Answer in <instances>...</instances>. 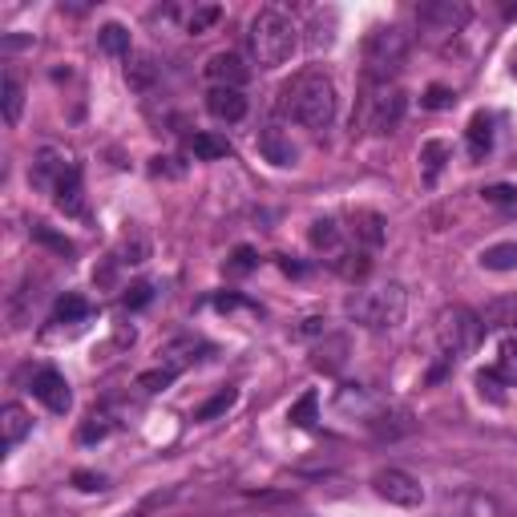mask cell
Masks as SVG:
<instances>
[{
    "label": "cell",
    "instance_id": "1",
    "mask_svg": "<svg viewBox=\"0 0 517 517\" xmlns=\"http://www.w3.org/2000/svg\"><path fill=\"white\" fill-rule=\"evenodd\" d=\"M279 110H283V118H291L295 126L312 130V134L332 130V122H336V114H340L336 81H332L324 69H303V73H295V77L279 89Z\"/></svg>",
    "mask_w": 517,
    "mask_h": 517
},
{
    "label": "cell",
    "instance_id": "2",
    "mask_svg": "<svg viewBox=\"0 0 517 517\" xmlns=\"http://www.w3.org/2000/svg\"><path fill=\"white\" fill-rule=\"evenodd\" d=\"M344 312L364 332H396L404 324V312H408V291L396 279L372 283V287H356L344 299Z\"/></svg>",
    "mask_w": 517,
    "mask_h": 517
},
{
    "label": "cell",
    "instance_id": "3",
    "mask_svg": "<svg viewBox=\"0 0 517 517\" xmlns=\"http://www.w3.org/2000/svg\"><path fill=\"white\" fill-rule=\"evenodd\" d=\"M247 45H251V61L259 69H279L291 61L295 45H299V29L291 21L287 9L279 5H267L251 17V33H247Z\"/></svg>",
    "mask_w": 517,
    "mask_h": 517
},
{
    "label": "cell",
    "instance_id": "4",
    "mask_svg": "<svg viewBox=\"0 0 517 517\" xmlns=\"http://www.w3.org/2000/svg\"><path fill=\"white\" fill-rule=\"evenodd\" d=\"M408 33L396 29V25H380L364 37V73L372 85H388L400 77V69L408 65Z\"/></svg>",
    "mask_w": 517,
    "mask_h": 517
},
{
    "label": "cell",
    "instance_id": "5",
    "mask_svg": "<svg viewBox=\"0 0 517 517\" xmlns=\"http://www.w3.org/2000/svg\"><path fill=\"white\" fill-rule=\"evenodd\" d=\"M433 332H437V348H441L445 360L469 356L481 344V336H485L481 316L469 312V307H461V303L457 307H445V312L437 316V324H433Z\"/></svg>",
    "mask_w": 517,
    "mask_h": 517
},
{
    "label": "cell",
    "instance_id": "6",
    "mask_svg": "<svg viewBox=\"0 0 517 517\" xmlns=\"http://www.w3.org/2000/svg\"><path fill=\"white\" fill-rule=\"evenodd\" d=\"M469 25V5L465 0H425L417 9V33L425 45H445Z\"/></svg>",
    "mask_w": 517,
    "mask_h": 517
},
{
    "label": "cell",
    "instance_id": "7",
    "mask_svg": "<svg viewBox=\"0 0 517 517\" xmlns=\"http://www.w3.org/2000/svg\"><path fill=\"white\" fill-rule=\"evenodd\" d=\"M29 178H33V186H37V190H45V194H53V198H57L61 190L81 186V166L73 162V154H69V150H61V146H41V150H37V158H33Z\"/></svg>",
    "mask_w": 517,
    "mask_h": 517
},
{
    "label": "cell",
    "instance_id": "8",
    "mask_svg": "<svg viewBox=\"0 0 517 517\" xmlns=\"http://www.w3.org/2000/svg\"><path fill=\"white\" fill-rule=\"evenodd\" d=\"M336 408L344 412V417H356L360 425H368V429H376V433H384V429H388V417H392V404H388L384 396H376V392L360 388V384L340 388Z\"/></svg>",
    "mask_w": 517,
    "mask_h": 517
},
{
    "label": "cell",
    "instance_id": "9",
    "mask_svg": "<svg viewBox=\"0 0 517 517\" xmlns=\"http://www.w3.org/2000/svg\"><path fill=\"white\" fill-rule=\"evenodd\" d=\"M404 93L396 85H376V93L364 101V130L372 134H392L404 118Z\"/></svg>",
    "mask_w": 517,
    "mask_h": 517
},
{
    "label": "cell",
    "instance_id": "10",
    "mask_svg": "<svg viewBox=\"0 0 517 517\" xmlns=\"http://www.w3.org/2000/svg\"><path fill=\"white\" fill-rule=\"evenodd\" d=\"M372 489H376V497H384L388 505H400V509H421L425 505V485L404 469H380L372 477Z\"/></svg>",
    "mask_w": 517,
    "mask_h": 517
},
{
    "label": "cell",
    "instance_id": "11",
    "mask_svg": "<svg viewBox=\"0 0 517 517\" xmlns=\"http://www.w3.org/2000/svg\"><path fill=\"white\" fill-rule=\"evenodd\" d=\"M29 392L49 408V412H69V404H73V392H69V380L57 372V368H41V372H33V384H29Z\"/></svg>",
    "mask_w": 517,
    "mask_h": 517
},
{
    "label": "cell",
    "instance_id": "12",
    "mask_svg": "<svg viewBox=\"0 0 517 517\" xmlns=\"http://www.w3.org/2000/svg\"><path fill=\"white\" fill-rule=\"evenodd\" d=\"M202 73H206V81H211V89H243L247 85V65H243V57L239 53H215L211 61L202 65Z\"/></svg>",
    "mask_w": 517,
    "mask_h": 517
},
{
    "label": "cell",
    "instance_id": "13",
    "mask_svg": "<svg viewBox=\"0 0 517 517\" xmlns=\"http://www.w3.org/2000/svg\"><path fill=\"white\" fill-rule=\"evenodd\" d=\"M259 154H263L271 166H283V170L299 162V146H295L291 134H287L283 126H275V122L259 130Z\"/></svg>",
    "mask_w": 517,
    "mask_h": 517
},
{
    "label": "cell",
    "instance_id": "14",
    "mask_svg": "<svg viewBox=\"0 0 517 517\" xmlns=\"http://www.w3.org/2000/svg\"><path fill=\"white\" fill-rule=\"evenodd\" d=\"M344 231H348V243L360 247V251H368V255H376L384 247V219L376 211H356Z\"/></svg>",
    "mask_w": 517,
    "mask_h": 517
},
{
    "label": "cell",
    "instance_id": "15",
    "mask_svg": "<svg viewBox=\"0 0 517 517\" xmlns=\"http://www.w3.org/2000/svg\"><path fill=\"white\" fill-rule=\"evenodd\" d=\"M206 110L219 122H243L247 118V93L243 89H211L206 93Z\"/></svg>",
    "mask_w": 517,
    "mask_h": 517
},
{
    "label": "cell",
    "instance_id": "16",
    "mask_svg": "<svg viewBox=\"0 0 517 517\" xmlns=\"http://www.w3.org/2000/svg\"><path fill=\"white\" fill-rule=\"evenodd\" d=\"M481 328L485 332H509V328H517V295H501V299L485 303Z\"/></svg>",
    "mask_w": 517,
    "mask_h": 517
},
{
    "label": "cell",
    "instance_id": "17",
    "mask_svg": "<svg viewBox=\"0 0 517 517\" xmlns=\"http://www.w3.org/2000/svg\"><path fill=\"white\" fill-rule=\"evenodd\" d=\"M441 517H501V509L489 493H461L449 501V509Z\"/></svg>",
    "mask_w": 517,
    "mask_h": 517
},
{
    "label": "cell",
    "instance_id": "18",
    "mask_svg": "<svg viewBox=\"0 0 517 517\" xmlns=\"http://www.w3.org/2000/svg\"><path fill=\"white\" fill-rule=\"evenodd\" d=\"M0 429H5V449H17L33 433V417L21 404H5L0 408Z\"/></svg>",
    "mask_w": 517,
    "mask_h": 517
},
{
    "label": "cell",
    "instance_id": "19",
    "mask_svg": "<svg viewBox=\"0 0 517 517\" xmlns=\"http://www.w3.org/2000/svg\"><path fill=\"white\" fill-rule=\"evenodd\" d=\"M312 247L324 251L328 259H336L348 247V231L336 219H320V223H312Z\"/></svg>",
    "mask_w": 517,
    "mask_h": 517
},
{
    "label": "cell",
    "instance_id": "20",
    "mask_svg": "<svg viewBox=\"0 0 517 517\" xmlns=\"http://www.w3.org/2000/svg\"><path fill=\"white\" fill-rule=\"evenodd\" d=\"M344 360H348V336H328V332H324V344L316 348L312 364H316L320 372H340Z\"/></svg>",
    "mask_w": 517,
    "mask_h": 517
},
{
    "label": "cell",
    "instance_id": "21",
    "mask_svg": "<svg viewBox=\"0 0 517 517\" xmlns=\"http://www.w3.org/2000/svg\"><path fill=\"white\" fill-rule=\"evenodd\" d=\"M219 21H223V9L219 5H194V9L182 13V33L202 37V33H211Z\"/></svg>",
    "mask_w": 517,
    "mask_h": 517
},
{
    "label": "cell",
    "instance_id": "22",
    "mask_svg": "<svg viewBox=\"0 0 517 517\" xmlns=\"http://www.w3.org/2000/svg\"><path fill=\"white\" fill-rule=\"evenodd\" d=\"M190 154L202 158V162H219V158H231V142L219 138V134L198 130V134H190Z\"/></svg>",
    "mask_w": 517,
    "mask_h": 517
},
{
    "label": "cell",
    "instance_id": "23",
    "mask_svg": "<svg viewBox=\"0 0 517 517\" xmlns=\"http://www.w3.org/2000/svg\"><path fill=\"white\" fill-rule=\"evenodd\" d=\"M0 93H5V122L17 126L21 122V110H25V85H21V77L13 69L0 77Z\"/></svg>",
    "mask_w": 517,
    "mask_h": 517
},
{
    "label": "cell",
    "instance_id": "24",
    "mask_svg": "<svg viewBox=\"0 0 517 517\" xmlns=\"http://www.w3.org/2000/svg\"><path fill=\"white\" fill-rule=\"evenodd\" d=\"M469 158L473 162H481L485 154H489V146H493V118L489 114H477L473 122H469Z\"/></svg>",
    "mask_w": 517,
    "mask_h": 517
},
{
    "label": "cell",
    "instance_id": "25",
    "mask_svg": "<svg viewBox=\"0 0 517 517\" xmlns=\"http://www.w3.org/2000/svg\"><path fill=\"white\" fill-rule=\"evenodd\" d=\"M489 372L497 376V384L517 388V340H501V348H497V364H493Z\"/></svg>",
    "mask_w": 517,
    "mask_h": 517
},
{
    "label": "cell",
    "instance_id": "26",
    "mask_svg": "<svg viewBox=\"0 0 517 517\" xmlns=\"http://www.w3.org/2000/svg\"><path fill=\"white\" fill-rule=\"evenodd\" d=\"M485 271H517V243H493L481 251Z\"/></svg>",
    "mask_w": 517,
    "mask_h": 517
},
{
    "label": "cell",
    "instance_id": "27",
    "mask_svg": "<svg viewBox=\"0 0 517 517\" xmlns=\"http://www.w3.org/2000/svg\"><path fill=\"white\" fill-rule=\"evenodd\" d=\"M89 320V303L81 295H61L53 307V324H81Z\"/></svg>",
    "mask_w": 517,
    "mask_h": 517
},
{
    "label": "cell",
    "instance_id": "28",
    "mask_svg": "<svg viewBox=\"0 0 517 517\" xmlns=\"http://www.w3.org/2000/svg\"><path fill=\"white\" fill-rule=\"evenodd\" d=\"M97 41L110 57H130V29L126 25H106L97 33Z\"/></svg>",
    "mask_w": 517,
    "mask_h": 517
},
{
    "label": "cell",
    "instance_id": "29",
    "mask_svg": "<svg viewBox=\"0 0 517 517\" xmlns=\"http://www.w3.org/2000/svg\"><path fill=\"white\" fill-rule=\"evenodd\" d=\"M316 404H320V396H316V392H303V396H299V404H291L287 421H291V425H299V429H312V425H316Z\"/></svg>",
    "mask_w": 517,
    "mask_h": 517
},
{
    "label": "cell",
    "instance_id": "30",
    "mask_svg": "<svg viewBox=\"0 0 517 517\" xmlns=\"http://www.w3.org/2000/svg\"><path fill=\"white\" fill-rule=\"evenodd\" d=\"M445 158H449V146H445V142H429V146L421 150V162H425V182H437V174H441Z\"/></svg>",
    "mask_w": 517,
    "mask_h": 517
},
{
    "label": "cell",
    "instance_id": "31",
    "mask_svg": "<svg viewBox=\"0 0 517 517\" xmlns=\"http://www.w3.org/2000/svg\"><path fill=\"white\" fill-rule=\"evenodd\" d=\"M174 376H178V368H174V364H162V368H154V372H142V376H138V388H142V392H162V388L174 384Z\"/></svg>",
    "mask_w": 517,
    "mask_h": 517
},
{
    "label": "cell",
    "instance_id": "32",
    "mask_svg": "<svg viewBox=\"0 0 517 517\" xmlns=\"http://www.w3.org/2000/svg\"><path fill=\"white\" fill-rule=\"evenodd\" d=\"M146 259H150V239H146V235L126 239L122 251H118V263H130V267H138V263H146Z\"/></svg>",
    "mask_w": 517,
    "mask_h": 517
},
{
    "label": "cell",
    "instance_id": "33",
    "mask_svg": "<svg viewBox=\"0 0 517 517\" xmlns=\"http://www.w3.org/2000/svg\"><path fill=\"white\" fill-rule=\"evenodd\" d=\"M231 404H235V388H223V392H219L211 404H202V408H198V421H215L219 412H227Z\"/></svg>",
    "mask_w": 517,
    "mask_h": 517
},
{
    "label": "cell",
    "instance_id": "34",
    "mask_svg": "<svg viewBox=\"0 0 517 517\" xmlns=\"http://www.w3.org/2000/svg\"><path fill=\"white\" fill-rule=\"evenodd\" d=\"M481 198H485V202H497V206H517V186H509V182H493V186H485V190H481Z\"/></svg>",
    "mask_w": 517,
    "mask_h": 517
},
{
    "label": "cell",
    "instance_id": "35",
    "mask_svg": "<svg viewBox=\"0 0 517 517\" xmlns=\"http://www.w3.org/2000/svg\"><path fill=\"white\" fill-rule=\"evenodd\" d=\"M255 263H259L255 247H235V255H231L227 271H231V275H247V271H255Z\"/></svg>",
    "mask_w": 517,
    "mask_h": 517
},
{
    "label": "cell",
    "instance_id": "36",
    "mask_svg": "<svg viewBox=\"0 0 517 517\" xmlns=\"http://www.w3.org/2000/svg\"><path fill=\"white\" fill-rule=\"evenodd\" d=\"M154 299V283H134L126 295H122V303L130 307V312H138V307H146Z\"/></svg>",
    "mask_w": 517,
    "mask_h": 517
},
{
    "label": "cell",
    "instance_id": "37",
    "mask_svg": "<svg viewBox=\"0 0 517 517\" xmlns=\"http://www.w3.org/2000/svg\"><path fill=\"white\" fill-rule=\"evenodd\" d=\"M33 235H37L45 247H53L57 255H73V243H69V239H61V235H53L49 227H41V223H37V227H33Z\"/></svg>",
    "mask_w": 517,
    "mask_h": 517
},
{
    "label": "cell",
    "instance_id": "38",
    "mask_svg": "<svg viewBox=\"0 0 517 517\" xmlns=\"http://www.w3.org/2000/svg\"><path fill=\"white\" fill-rule=\"evenodd\" d=\"M453 101H457V97H453V89H445V85H433V89L425 93V106H429V110H449Z\"/></svg>",
    "mask_w": 517,
    "mask_h": 517
},
{
    "label": "cell",
    "instance_id": "39",
    "mask_svg": "<svg viewBox=\"0 0 517 517\" xmlns=\"http://www.w3.org/2000/svg\"><path fill=\"white\" fill-rule=\"evenodd\" d=\"M110 433V425H106V417H97V412H93V417H89V425H81V441H101V437H106Z\"/></svg>",
    "mask_w": 517,
    "mask_h": 517
},
{
    "label": "cell",
    "instance_id": "40",
    "mask_svg": "<svg viewBox=\"0 0 517 517\" xmlns=\"http://www.w3.org/2000/svg\"><path fill=\"white\" fill-rule=\"evenodd\" d=\"M324 324H328V320H320V316H312V320H303L299 336H316V332H324Z\"/></svg>",
    "mask_w": 517,
    "mask_h": 517
},
{
    "label": "cell",
    "instance_id": "41",
    "mask_svg": "<svg viewBox=\"0 0 517 517\" xmlns=\"http://www.w3.org/2000/svg\"><path fill=\"white\" fill-rule=\"evenodd\" d=\"M77 481H81V489H101V477H89V473H77Z\"/></svg>",
    "mask_w": 517,
    "mask_h": 517
},
{
    "label": "cell",
    "instance_id": "42",
    "mask_svg": "<svg viewBox=\"0 0 517 517\" xmlns=\"http://www.w3.org/2000/svg\"><path fill=\"white\" fill-rule=\"evenodd\" d=\"M513 73H517V65H513Z\"/></svg>",
    "mask_w": 517,
    "mask_h": 517
}]
</instances>
